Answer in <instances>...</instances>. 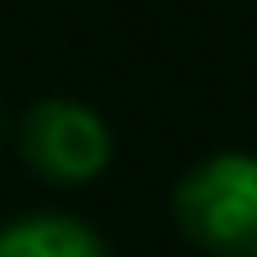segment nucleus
Masks as SVG:
<instances>
[{"label": "nucleus", "instance_id": "nucleus-1", "mask_svg": "<svg viewBox=\"0 0 257 257\" xmlns=\"http://www.w3.org/2000/svg\"><path fill=\"white\" fill-rule=\"evenodd\" d=\"M179 231L210 257H257V153H210L173 189Z\"/></svg>", "mask_w": 257, "mask_h": 257}, {"label": "nucleus", "instance_id": "nucleus-2", "mask_svg": "<svg viewBox=\"0 0 257 257\" xmlns=\"http://www.w3.org/2000/svg\"><path fill=\"white\" fill-rule=\"evenodd\" d=\"M21 158L37 173L42 184H58V189H79V184H95L105 168H110V126L100 121L89 105L79 100H37L27 115H21Z\"/></svg>", "mask_w": 257, "mask_h": 257}, {"label": "nucleus", "instance_id": "nucleus-3", "mask_svg": "<svg viewBox=\"0 0 257 257\" xmlns=\"http://www.w3.org/2000/svg\"><path fill=\"white\" fill-rule=\"evenodd\" d=\"M0 257H110L100 231L63 210H32L0 226Z\"/></svg>", "mask_w": 257, "mask_h": 257}]
</instances>
